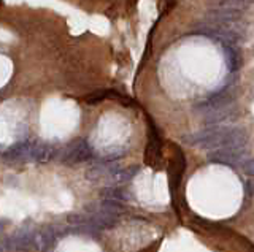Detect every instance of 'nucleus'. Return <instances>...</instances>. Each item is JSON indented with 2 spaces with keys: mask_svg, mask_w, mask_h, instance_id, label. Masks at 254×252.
I'll list each match as a JSON object with an SVG mask.
<instances>
[{
  "mask_svg": "<svg viewBox=\"0 0 254 252\" xmlns=\"http://www.w3.org/2000/svg\"><path fill=\"white\" fill-rule=\"evenodd\" d=\"M237 83H238L237 77H229L218 91H214L213 94H210V96H207L203 100H200V102L194 106V111L207 115V113L213 110H219V108H224V106L233 105L235 100H237V92H235Z\"/></svg>",
  "mask_w": 254,
  "mask_h": 252,
  "instance_id": "7ed1b4c3",
  "label": "nucleus"
},
{
  "mask_svg": "<svg viewBox=\"0 0 254 252\" xmlns=\"http://www.w3.org/2000/svg\"><path fill=\"white\" fill-rule=\"evenodd\" d=\"M37 141L24 140L18 141L2 153V159L5 162H16V160H32V153H34Z\"/></svg>",
  "mask_w": 254,
  "mask_h": 252,
  "instance_id": "1a4fd4ad",
  "label": "nucleus"
},
{
  "mask_svg": "<svg viewBox=\"0 0 254 252\" xmlns=\"http://www.w3.org/2000/svg\"><path fill=\"white\" fill-rule=\"evenodd\" d=\"M119 168L118 163L114 162H108V160H100L97 163H92L91 167L86 170V179L92 181V182H99V181H108L110 176L116 172Z\"/></svg>",
  "mask_w": 254,
  "mask_h": 252,
  "instance_id": "9d476101",
  "label": "nucleus"
},
{
  "mask_svg": "<svg viewBox=\"0 0 254 252\" xmlns=\"http://www.w3.org/2000/svg\"><path fill=\"white\" fill-rule=\"evenodd\" d=\"M253 3H254V0H219L218 2L219 7L232 8V10H238V11L246 10Z\"/></svg>",
  "mask_w": 254,
  "mask_h": 252,
  "instance_id": "dca6fc26",
  "label": "nucleus"
},
{
  "mask_svg": "<svg viewBox=\"0 0 254 252\" xmlns=\"http://www.w3.org/2000/svg\"><path fill=\"white\" fill-rule=\"evenodd\" d=\"M192 35H203L207 39L216 40L221 45L229 43V45L240 46L245 41L246 34L243 27V21L237 24H213V22H199L190 30Z\"/></svg>",
  "mask_w": 254,
  "mask_h": 252,
  "instance_id": "f03ea898",
  "label": "nucleus"
},
{
  "mask_svg": "<svg viewBox=\"0 0 254 252\" xmlns=\"http://www.w3.org/2000/svg\"><path fill=\"white\" fill-rule=\"evenodd\" d=\"M208 162L218 163V165L238 167L248 160L246 146H224L218 149H212L207 155Z\"/></svg>",
  "mask_w": 254,
  "mask_h": 252,
  "instance_id": "39448f33",
  "label": "nucleus"
},
{
  "mask_svg": "<svg viewBox=\"0 0 254 252\" xmlns=\"http://www.w3.org/2000/svg\"><path fill=\"white\" fill-rule=\"evenodd\" d=\"M241 116V111L237 105H229L224 108L219 110H213L203 115V124L210 127V125H224V124H231L235 122L237 119Z\"/></svg>",
  "mask_w": 254,
  "mask_h": 252,
  "instance_id": "0eeeda50",
  "label": "nucleus"
},
{
  "mask_svg": "<svg viewBox=\"0 0 254 252\" xmlns=\"http://www.w3.org/2000/svg\"><path fill=\"white\" fill-rule=\"evenodd\" d=\"M161 157V140L157 136V132L152 125V132L149 135V144H148V149H146V160L148 163H154L159 160Z\"/></svg>",
  "mask_w": 254,
  "mask_h": 252,
  "instance_id": "2eb2a0df",
  "label": "nucleus"
},
{
  "mask_svg": "<svg viewBox=\"0 0 254 252\" xmlns=\"http://www.w3.org/2000/svg\"><path fill=\"white\" fill-rule=\"evenodd\" d=\"M100 197L114 201H129L132 198V194L121 186H108L100 191Z\"/></svg>",
  "mask_w": 254,
  "mask_h": 252,
  "instance_id": "4468645a",
  "label": "nucleus"
},
{
  "mask_svg": "<svg viewBox=\"0 0 254 252\" xmlns=\"http://www.w3.org/2000/svg\"><path fill=\"white\" fill-rule=\"evenodd\" d=\"M243 21V11L216 7L210 8L203 15V22H213V24H237Z\"/></svg>",
  "mask_w": 254,
  "mask_h": 252,
  "instance_id": "6e6552de",
  "label": "nucleus"
},
{
  "mask_svg": "<svg viewBox=\"0 0 254 252\" xmlns=\"http://www.w3.org/2000/svg\"><path fill=\"white\" fill-rule=\"evenodd\" d=\"M183 141L189 146L202 149H218L224 146H246L248 132L235 125H210V127L183 136Z\"/></svg>",
  "mask_w": 254,
  "mask_h": 252,
  "instance_id": "f257e3e1",
  "label": "nucleus"
},
{
  "mask_svg": "<svg viewBox=\"0 0 254 252\" xmlns=\"http://www.w3.org/2000/svg\"><path fill=\"white\" fill-rule=\"evenodd\" d=\"M57 157H59V162L62 165L72 167L91 160L94 157V151L87 140H85V138H75V140H72L59 151V155Z\"/></svg>",
  "mask_w": 254,
  "mask_h": 252,
  "instance_id": "20e7f679",
  "label": "nucleus"
},
{
  "mask_svg": "<svg viewBox=\"0 0 254 252\" xmlns=\"http://www.w3.org/2000/svg\"><path fill=\"white\" fill-rule=\"evenodd\" d=\"M59 148L54 143L43 141V143H35L34 153H32V160L38 163H46L53 160L56 155H59Z\"/></svg>",
  "mask_w": 254,
  "mask_h": 252,
  "instance_id": "9b49d317",
  "label": "nucleus"
},
{
  "mask_svg": "<svg viewBox=\"0 0 254 252\" xmlns=\"http://www.w3.org/2000/svg\"><path fill=\"white\" fill-rule=\"evenodd\" d=\"M138 167H129V168H118L116 172H114L110 179H108L106 182L110 186H121V184H126V182H129L133 176H135L138 173Z\"/></svg>",
  "mask_w": 254,
  "mask_h": 252,
  "instance_id": "ddd939ff",
  "label": "nucleus"
},
{
  "mask_svg": "<svg viewBox=\"0 0 254 252\" xmlns=\"http://www.w3.org/2000/svg\"><path fill=\"white\" fill-rule=\"evenodd\" d=\"M241 168H243L245 174L248 176H254V157H251V159H248L243 165H241Z\"/></svg>",
  "mask_w": 254,
  "mask_h": 252,
  "instance_id": "f3484780",
  "label": "nucleus"
},
{
  "mask_svg": "<svg viewBox=\"0 0 254 252\" xmlns=\"http://www.w3.org/2000/svg\"><path fill=\"white\" fill-rule=\"evenodd\" d=\"M72 230H67L64 227H44V229L37 230L35 233V246L37 249H40L42 252H51L54 249V246L57 243V239L61 236H65L67 233H70Z\"/></svg>",
  "mask_w": 254,
  "mask_h": 252,
  "instance_id": "423d86ee",
  "label": "nucleus"
},
{
  "mask_svg": "<svg viewBox=\"0 0 254 252\" xmlns=\"http://www.w3.org/2000/svg\"><path fill=\"white\" fill-rule=\"evenodd\" d=\"M222 46V53H224L226 58V65L227 70L231 73H237L241 65H243V59H241V51L238 49L237 45H229V43H224Z\"/></svg>",
  "mask_w": 254,
  "mask_h": 252,
  "instance_id": "f8f14e48",
  "label": "nucleus"
}]
</instances>
